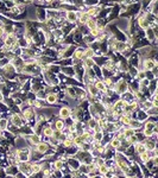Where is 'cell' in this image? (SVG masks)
<instances>
[{
    "instance_id": "cell-1",
    "label": "cell",
    "mask_w": 158,
    "mask_h": 178,
    "mask_svg": "<svg viewBox=\"0 0 158 178\" xmlns=\"http://www.w3.org/2000/svg\"><path fill=\"white\" fill-rule=\"evenodd\" d=\"M30 153H31V151L29 149L22 147L20 150H18L16 152V156H17V159L19 161H29L30 160Z\"/></svg>"
},
{
    "instance_id": "cell-2",
    "label": "cell",
    "mask_w": 158,
    "mask_h": 178,
    "mask_svg": "<svg viewBox=\"0 0 158 178\" xmlns=\"http://www.w3.org/2000/svg\"><path fill=\"white\" fill-rule=\"evenodd\" d=\"M155 67H157V62L152 58H146L144 62H143V69L145 71H151Z\"/></svg>"
},
{
    "instance_id": "cell-3",
    "label": "cell",
    "mask_w": 158,
    "mask_h": 178,
    "mask_svg": "<svg viewBox=\"0 0 158 178\" xmlns=\"http://www.w3.org/2000/svg\"><path fill=\"white\" fill-rule=\"evenodd\" d=\"M36 116V112L32 108H26L23 109V119H25V121H31L34 120Z\"/></svg>"
},
{
    "instance_id": "cell-4",
    "label": "cell",
    "mask_w": 158,
    "mask_h": 178,
    "mask_svg": "<svg viewBox=\"0 0 158 178\" xmlns=\"http://www.w3.org/2000/svg\"><path fill=\"white\" fill-rule=\"evenodd\" d=\"M23 116H20L18 113H13L12 116H11V120H12V125H14V126H17V127H22V126H24V121H23V119H22Z\"/></svg>"
},
{
    "instance_id": "cell-5",
    "label": "cell",
    "mask_w": 158,
    "mask_h": 178,
    "mask_svg": "<svg viewBox=\"0 0 158 178\" xmlns=\"http://www.w3.org/2000/svg\"><path fill=\"white\" fill-rule=\"evenodd\" d=\"M65 18L70 23H76L77 18H79V12H76V11H67L65 12Z\"/></svg>"
},
{
    "instance_id": "cell-6",
    "label": "cell",
    "mask_w": 158,
    "mask_h": 178,
    "mask_svg": "<svg viewBox=\"0 0 158 178\" xmlns=\"http://www.w3.org/2000/svg\"><path fill=\"white\" fill-rule=\"evenodd\" d=\"M35 150L37 152H39V153H45V152H48L49 150V145H48V142H42L39 141L37 145H35Z\"/></svg>"
},
{
    "instance_id": "cell-7",
    "label": "cell",
    "mask_w": 158,
    "mask_h": 178,
    "mask_svg": "<svg viewBox=\"0 0 158 178\" xmlns=\"http://www.w3.org/2000/svg\"><path fill=\"white\" fill-rule=\"evenodd\" d=\"M27 140H29V142L31 144V145H37L38 142L41 141V135L38 133H30L29 135H27Z\"/></svg>"
},
{
    "instance_id": "cell-8",
    "label": "cell",
    "mask_w": 158,
    "mask_h": 178,
    "mask_svg": "<svg viewBox=\"0 0 158 178\" xmlns=\"http://www.w3.org/2000/svg\"><path fill=\"white\" fill-rule=\"evenodd\" d=\"M70 108L69 107H62L61 109H60V112H58V115H60V118L61 119H63V120H65V119H68L69 116H70Z\"/></svg>"
},
{
    "instance_id": "cell-9",
    "label": "cell",
    "mask_w": 158,
    "mask_h": 178,
    "mask_svg": "<svg viewBox=\"0 0 158 178\" xmlns=\"http://www.w3.org/2000/svg\"><path fill=\"white\" fill-rule=\"evenodd\" d=\"M138 25H139L140 29H144V30L150 26L149 19L145 17V14H144V16H140V17L138 18Z\"/></svg>"
},
{
    "instance_id": "cell-10",
    "label": "cell",
    "mask_w": 158,
    "mask_h": 178,
    "mask_svg": "<svg viewBox=\"0 0 158 178\" xmlns=\"http://www.w3.org/2000/svg\"><path fill=\"white\" fill-rule=\"evenodd\" d=\"M45 100H46L48 103L55 105V103L57 102V100H58V95H57L56 93H49V94L45 96Z\"/></svg>"
},
{
    "instance_id": "cell-11",
    "label": "cell",
    "mask_w": 158,
    "mask_h": 178,
    "mask_svg": "<svg viewBox=\"0 0 158 178\" xmlns=\"http://www.w3.org/2000/svg\"><path fill=\"white\" fill-rule=\"evenodd\" d=\"M94 84H95V87H97V89L99 91H101V93H104V94H106V93L108 91V88H107V86L104 83V81L97 80Z\"/></svg>"
},
{
    "instance_id": "cell-12",
    "label": "cell",
    "mask_w": 158,
    "mask_h": 178,
    "mask_svg": "<svg viewBox=\"0 0 158 178\" xmlns=\"http://www.w3.org/2000/svg\"><path fill=\"white\" fill-rule=\"evenodd\" d=\"M53 170H56V171H62V170L64 169V160L63 159L55 160L53 164Z\"/></svg>"
},
{
    "instance_id": "cell-13",
    "label": "cell",
    "mask_w": 158,
    "mask_h": 178,
    "mask_svg": "<svg viewBox=\"0 0 158 178\" xmlns=\"http://www.w3.org/2000/svg\"><path fill=\"white\" fill-rule=\"evenodd\" d=\"M141 121H139L138 119L137 120H134V119H131L130 120V122H128V127H131V128H133L134 131H137V130H139L141 127Z\"/></svg>"
},
{
    "instance_id": "cell-14",
    "label": "cell",
    "mask_w": 158,
    "mask_h": 178,
    "mask_svg": "<svg viewBox=\"0 0 158 178\" xmlns=\"http://www.w3.org/2000/svg\"><path fill=\"white\" fill-rule=\"evenodd\" d=\"M53 126H55V128L57 130V131H63L64 128H65V122H64V120L63 119H58V120H56L55 121V124H53Z\"/></svg>"
},
{
    "instance_id": "cell-15",
    "label": "cell",
    "mask_w": 158,
    "mask_h": 178,
    "mask_svg": "<svg viewBox=\"0 0 158 178\" xmlns=\"http://www.w3.org/2000/svg\"><path fill=\"white\" fill-rule=\"evenodd\" d=\"M138 157H139V160H140L143 164H145L148 160L150 159V153L149 151H144L141 153H138Z\"/></svg>"
},
{
    "instance_id": "cell-16",
    "label": "cell",
    "mask_w": 158,
    "mask_h": 178,
    "mask_svg": "<svg viewBox=\"0 0 158 178\" xmlns=\"http://www.w3.org/2000/svg\"><path fill=\"white\" fill-rule=\"evenodd\" d=\"M42 133H43L44 137H46V138H50L53 133V130L51 126H46V127H43V130H42Z\"/></svg>"
},
{
    "instance_id": "cell-17",
    "label": "cell",
    "mask_w": 158,
    "mask_h": 178,
    "mask_svg": "<svg viewBox=\"0 0 158 178\" xmlns=\"http://www.w3.org/2000/svg\"><path fill=\"white\" fill-rule=\"evenodd\" d=\"M109 145H111V147H112V149H114V150H118V149L120 147V145H121V141H120V140H119L117 137H114V138H113V139L109 141Z\"/></svg>"
},
{
    "instance_id": "cell-18",
    "label": "cell",
    "mask_w": 158,
    "mask_h": 178,
    "mask_svg": "<svg viewBox=\"0 0 158 178\" xmlns=\"http://www.w3.org/2000/svg\"><path fill=\"white\" fill-rule=\"evenodd\" d=\"M85 25H87V27L89 29V30L95 29V27H97V19H94V18H89Z\"/></svg>"
},
{
    "instance_id": "cell-19",
    "label": "cell",
    "mask_w": 158,
    "mask_h": 178,
    "mask_svg": "<svg viewBox=\"0 0 158 178\" xmlns=\"http://www.w3.org/2000/svg\"><path fill=\"white\" fill-rule=\"evenodd\" d=\"M7 127H9V121H7V119H5V118L0 119V131H6Z\"/></svg>"
},
{
    "instance_id": "cell-20",
    "label": "cell",
    "mask_w": 158,
    "mask_h": 178,
    "mask_svg": "<svg viewBox=\"0 0 158 178\" xmlns=\"http://www.w3.org/2000/svg\"><path fill=\"white\" fill-rule=\"evenodd\" d=\"M94 56V49L93 48H87L85 51H83V57L87 58V57H93Z\"/></svg>"
},
{
    "instance_id": "cell-21",
    "label": "cell",
    "mask_w": 158,
    "mask_h": 178,
    "mask_svg": "<svg viewBox=\"0 0 158 178\" xmlns=\"http://www.w3.org/2000/svg\"><path fill=\"white\" fill-rule=\"evenodd\" d=\"M82 57H83V50H81V49H76V50H74V58L82 60Z\"/></svg>"
},
{
    "instance_id": "cell-22",
    "label": "cell",
    "mask_w": 158,
    "mask_h": 178,
    "mask_svg": "<svg viewBox=\"0 0 158 178\" xmlns=\"http://www.w3.org/2000/svg\"><path fill=\"white\" fill-rule=\"evenodd\" d=\"M82 41L83 42H86L87 44H90V43H93L94 41H95V38L93 37V36H90V35H87V36H85L83 38H82Z\"/></svg>"
},
{
    "instance_id": "cell-23",
    "label": "cell",
    "mask_w": 158,
    "mask_h": 178,
    "mask_svg": "<svg viewBox=\"0 0 158 178\" xmlns=\"http://www.w3.org/2000/svg\"><path fill=\"white\" fill-rule=\"evenodd\" d=\"M4 33H5V31H4V27H0V38L4 36Z\"/></svg>"
},
{
    "instance_id": "cell-24",
    "label": "cell",
    "mask_w": 158,
    "mask_h": 178,
    "mask_svg": "<svg viewBox=\"0 0 158 178\" xmlns=\"http://www.w3.org/2000/svg\"><path fill=\"white\" fill-rule=\"evenodd\" d=\"M44 2H46V4H51V2H53V0H44Z\"/></svg>"
}]
</instances>
